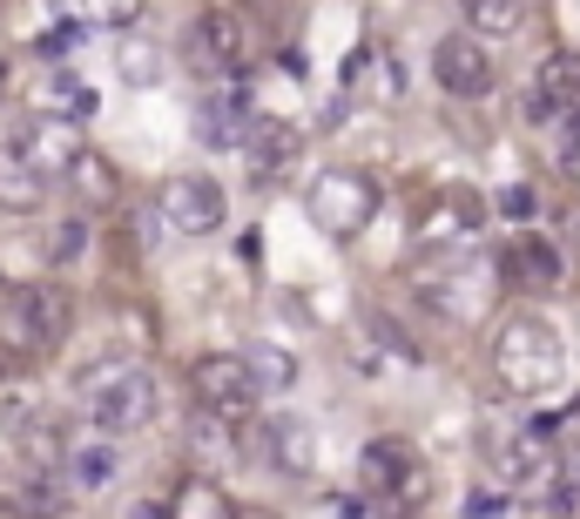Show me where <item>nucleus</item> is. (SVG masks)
Masks as SVG:
<instances>
[{"label": "nucleus", "mask_w": 580, "mask_h": 519, "mask_svg": "<svg viewBox=\"0 0 580 519\" xmlns=\"http://www.w3.org/2000/svg\"><path fill=\"white\" fill-rule=\"evenodd\" d=\"M433 81L446 95H486L492 89V54H486V41L479 34H446L439 48H433Z\"/></svg>", "instance_id": "13"}, {"label": "nucleus", "mask_w": 580, "mask_h": 519, "mask_svg": "<svg viewBox=\"0 0 580 519\" xmlns=\"http://www.w3.org/2000/svg\"><path fill=\"white\" fill-rule=\"evenodd\" d=\"M183 61H190L196 74H210V81L236 74V68H243V21H236L230 8H203V14L190 21V34H183Z\"/></svg>", "instance_id": "9"}, {"label": "nucleus", "mask_w": 580, "mask_h": 519, "mask_svg": "<svg viewBox=\"0 0 580 519\" xmlns=\"http://www.w3.org/2000/svg\"><path fill=\"white\" fill-rule=\"evenodd\" d=\"M236 149L251 155V169H257V176L271 183L277 169H284L291 155H297V129H291V122H277V115H251V129L236 135Z\"/></svg>", "instance_id": "16"}, {"label": "nucleus", "mask_w": 580, "mask_h": 519, "mask_svg": "<svg viewBox=\"0 0 580 519\" xmlns=\"http://www.w3.org/2000/svg\"><path fill=\"white\" fill-rule=\"evenodd\" d=\"M14 149H21V162L34 169V176L61 183L68 162L81 155V129H74V115H34V122L14 135Z\"/></svg>", "instance_id": "12"}, {"label": "nucleus", "mask_w": 580, "mask_h": 519, "mask_svg": "<svg viewBox=\"0 0 580 519\" xmlns=\"http://www.w3.org/2000/svg\"><path fill=\"white\" fill-rule=\"evenodd\" d=\"M492 378H500L513 398H547V391H560L567 352H560L553 324L533 317V311L500 317V330H492Z\"/></svg>", "instance_id": "1"}, {"label": "nucleus", "mask_w": 580, "mask_h": 519, "mask_svg": "<svg viewBox=\"0 0 580 519\" xmlns=\"http://www.w3.org/2000/svg\"><path fill=\"white\" fill-rule=\"evenodd\" d=\"M304 210H311V223H317L324 236L352 243V236L378 216V183L365 176V169H317V183H311Z\"/></svg>", "instance_id": "4"}, {"label": "nucleus", "mask_w": 580, "mask_h": 519, "mask_svg": "<svg viewBox=\"0 0 580 519\" xmlns=\"http://www.w3.org/2000/svg\"><path fill=\"white\" fill-rule=\"evenodd\" d=\"M68 330H74V297L61 284H21L14 291V304H8V344H14L21 358L61 352Z\"/></svg>", "instance_id": "3"}, {"label": "nucleus", "mask_w": 580, "mask_h": 519, "mask_svg": "<svg viewBox=\"0 0 580 519\" xmlns=\"http://www.w3.org/2000/svg\"><path fill=\"white\" fill-rule=\"evenodd\" d=\"M68 48H81V28H74V21H61V28H48V34H41V54H48V61H61Z\"/></svg>", "instance_id": "29"}, {"label": "nucleus", "mask_w": 580, "mask_h": 519, "mask_svg": "<svg viewBox=\"0 0 580 519\" xmlns=\"http://www.w3.org/2000/svg\"><path fill=\"white\" fill-rule=\"evenodd\" d=\"M81 243H89V223H81V216H74V223H61V230H54V264L81 256Z\"/></svg>", "instance_id": "28"}, {"label": "nucleus", "mask_w": 580, "mask_h": 519, "mask_svg": "<svg viewBox=\"0 0 580 519\" xmlns=\"http://www.w3.org/2000/svg\"><path fill=\"white\" fill-rule=\"evenodd\" d=\"M533 210H540V203H533V190H527V183H513V190H500V216H507V223H527Z\"/></svg>", "instance_id": "27"}, {"label": "nucleus", "mask_w": 580, "mask_h": 519, "mask_svg": "<svg viewBox=\"0 0 580 519\" xmlns=\"http://www.w3.org/2000/svg\"><path fill=\"white\" fill-rule=\"evenodd\" d=\"M41 196H48V176H34V169L21 162V149L8 142V149H0V210L28 216V210H41Z\"/></svg>", "instance_id": "19"}, {"label": "nucleus", "mask_w": 580, "mask_h": 519, "mask_svg": "<svg viewBox=\"0 0 580 519\" xmlns=\"http://www.w3.org/2000/svg\"><path fill=\"white\" fill-rule=\"evenodd\" d=\"M135 14H142V0H89V21H102V28H135Z\"/></svg>", "instance_id": "26"}, {"label": "nucleus", "mask_w": 580, "mask_h": 519, "mask_svg": "<svg viewBox=\"0 0 580 519\" xmlns=\"http://www.w3.org/2000/svg\"><path fill=\"white\" fill-rule=\"evenodd\" d=\"M500 277L520 284V291H560L567 256H560V243H547V236H533V230H513L507 250H500Z\"/></svg>", "instance_id": "14"}, {"label": "nucleus", "mask_w": 580, "mask_h": 519, "mask_svg": "<svg viewBox=\"0 0 580 519\" xmlns=\"http://www.w3.org/2000/svg\"><path fill=\"white\" fill-rule=\"evenodd\" d=\"M68 109H74V122H89V115H95V89H74V102H68Z\"/></svg>", "instance_id": "31"}, {"label": "nucleus", "mask_w": 580, "mask_h": 519, "mask_svg": "<svg viewBox=\"0 0 580 519\" xmlns=\"http://www.w3.org/2000/svg\"><path fill=\"white\" fill-rule=\"evenodd\" d=\"M74 405H81V418H89L95 431L122 439V431H142V425L155 418V378H149V365H129V358H115V365L81 372V385H74Z\"/></svg>", "instance_id": "2"}, {"label": "nucleus", "mask_w": 580, "mask_h": 519, "mask_svg": "<svg viewBox=\"0 0 580 519\" xmlns=\"http://www.w3.org/2000/svg\"><path fill=\"white\" fill-rule=\"evenodd\" d=\"M411 291H419V304L433 311V317H446V324H466V317H479L486 304H492V271H479V264H452V256H439V264H426V271H411Z\"/></svg>", "instance_id": "6"}, {"label": "nucleus", "mask_w": 580, "mask_h": 519, "mask_svg": "<svg viewBox=\"0 0 580 519\" xmlns=\"http://www.w3.org/2000/svg\"><path fill=\"white\" fill-rule=\"evenodd\" d=\"M68 183H74L81 210H115V203H122V176H115V162L95 155V149H81V155L68 162Z\"/></svg>", "instance_id": "18"}, {"label": "nucleus", "mask_w": 580, "mask_h": 519, "mask_svg": "<svg viewBox=\"0 0 580 519\" xmlns=\"http://www.w3.org/2000/svg\"><path fill=\"white\" fill-rule=\"evenodd\" d=\"M264 452H271L277 472H297V479L317 472V439H311L304 418H271V425H264Z\"/></svg>", "instance_id": "17"}, {"label": "nucleus", "mask_w": 580, "mask_h": 519, "mask_svg": "<svg viewBox=\"0 0 580 519\" xmlns=\"http://www.w3.org/2000/svg\"><path fill=\"white\" fill-rule=\"evenodd\" d=\"M486 459L500 472L507 492H533L560 479V452H553V431L547 425H507V431H486Z\"/></svg>", "instance_id": "5"}, {"label": "nucleus", "mask_w": 580, "mask_h": 519, "mask_svg": "<svg viewBox=\"0 0 580 519\" xmlns=\"http://www.w3.org/2000/svg\"><path fill=\"white\" fill-rule=\"evenodd\" d=\"M8 74H14V68H8V54H0V95H8Z\"/></svg>", "instance_id": "32"}, {"label": "nucleus", "mask_w": 580, "mask_h": 519, "mask_svg": "<svg viewBox=\"0 0 580 519\" xmlns=\"http://www.w3.org/2000/svg\"><path fill=\"white\" fill-rule=\"evenodd\" d=\"M223 216H230L223 190H216L210 176H196V169H183V176L162 183V223H170V230H183V236H210Z\"/></svg>", "instance_id": "10"}, {"label": "nucleus", "mask_w": 580, "mask_h": 519, "mask_svg": "<svg viewBox=\"0 0 580 519\" xmlns=\"http://www.w3.org/2000/svg\"><path fill=\"white\" fill-rule=\"evenodd\" d=\"M243 365H251L257 391H291V385H297V358L277 352V344H251V352H243Z\"/></svg>", "instance_id": "23"}, {"label": "nucleus", "mask_w": 580, "mask_h": 519, "mask_svg": "<svg viewBox=\"0 0 580 519\" xmlns=\"http://www.w3.org/2000/svg\"><path fill=\"white\" fill-rule=\"evenodd\" d=\"M513 28H520V0H466V34L507 41Z\"/></svg>", "instance_id": "22"}, {"label": "nucleus", "mask_w": 580, "mask_h": 519, "mask_svg": "<svg viewBox=\"0 0 580 519\" xmlns=\"http://www.w3.org/2000/svg\"><path fill=\"white\" fill-rule=\"evenodd\" d=\"M190 391H196V411H210V418H223V425H251V418H257V398H264L257 378H251V365H243L236 352L196 358Z\"/></svg>", "instance_id": "7"}, {"label": "nucleus", "mask_w": 580, "mask_h": 519, "mask_svg": "<svg viewBox=\"0 0 580 519\" xmlns=\"http://www.w3.org/2000/svg\"><path fill=\"white\" fill-rule=\"evenodd\" d=\"M338 89H345V102H358V109H391V102L405 95V68H398V54H385L378 41H365V48L338 68Z\"/></svg>", "instance_id": "11"}, {"label": "nucleus", "mask_w": 580, "mask_h": 519, "mask_svg": "<svg viewBox=\"0 0 580 519\" xmlns=\"http://www.w3.org/2000/svg\"><path fill=\"white\" fill-rule=\"evenodd\" d=\"M170 512H183V519H230L236 506H230V492H216L210 479H183V492L170 499Z\"/></svg>", "instance_id": "24"}, {"label": "nucleus", "mask_w": 580, "mask_h": 519, "mask_svg": "<svg viewBox=\"0 0 580 519\" xmlns=\"http://www.w3.org/2000/svg\"><path fill=\"white\" fill-rule=\"evenodd\" d=\"M61 472L74 479V492H109V486H115V472H122V459H115V446H109V439H102V446H68Z\"/></svg>", "instance_id": "20"}, {"label": "nucleus", "mask_w": 580, "mask_h": 519, "mask_svg": "<svg viewBox=\"0 0 580 519\" xmlns=\"http://www.w3.org/2000/svg\"><path fill=\"white\" fill-rule=\"evenodd\" d=\"M358 486L378 506H419L426 499V466H419V452H411L405 439H372L358 452Z\"/></svg>", "instance_id": "8"}, {"label": "nucleus", "mask_w": 580, "mask_h": 519, "mask_svg": "<svg viewBox=\"0 0 580 519\" xmlns=\"http://www.w3.org/2000/svg\"><path fill=\"white\" fill-rule=\"evenodd\" d=\"M21 459H28V472H34V479H48V472L68 459L61 431H54V425H28V431H21Z\"/></svg>", "instance_id": "25"}, {"label": "nucleus", "mask_w": 580, "mask_h": 519, "mask_svg": "<svg viewBox=\"0 0 580 519\" xmlns=\"http://www.w3.org/2000/svg\"><path fill=\"white\" fill-rule=\"evenodd\" d=\"M466 512H479V519H492V512H513V492H472V499H466Z\"/></svg>", "instance_id": "30"}, {"label": "nucleus", "mask_w": 580, "mask_h": 519, "mask_svg": "<svg viewBox=\"0 0 580 519\" xmlns=\"http://www.w3.org/2000/svg\"><path fill=\"white\" fill-rule=\"evenodd\" d=\"M251 115H257V102L243 95V89H230V95H216L210 109H203V142H216V149H236V135L251 129Z\"/></svg>", "instance_id": "21"}, {"label": "nucleus", "mask_w": 580, "mask_h": 519, "mask_svg": "<svg viewBox=\"0 0 580 519\" xmlns=\"http://www.w3.org/2000/svg\"><path fill=\"white\" fill-rule=\"evenodd\" d=\"M533 115H560L567 129H580V54L553 48L533 74Z\"/></svg>", "instance_id": "15"}]
</instances>
